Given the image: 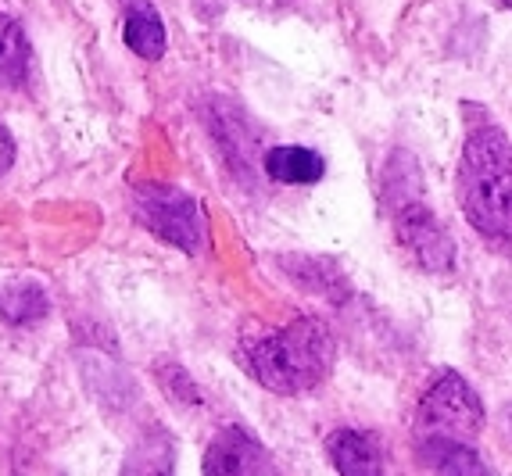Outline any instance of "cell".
Listing matches in <instances>:
<instances>
[{
    "mask_svg": "<svg viewBox=\"0 0 512 476\" xmlns=\"http://www.w3.org/2000/svg\"><path fill=\"white\" fill-rule=\"evenodd\" d=\"M0 315L15 326H29L47 315V298H43L40 287H29V283L26 287H11L8 294L0 298Z\"/></svg>",
    "mask_w": 512,
    "mask_h": 476,
    "instance_id": "cell-12",
    "label": "cell"
},
{
    "mask_svg": "<svg viewBox=\"0 0 512 476\" xmlns=\"http://www.w3.org/2000/svg\"><path fill=\"white\" fill-rule=\"evenodd\" d=\"M133 212L144 222L154 237H162L165 244L180 247L187 255H197L208 240V219L201 212V204L180 187L169 183H144L133 190Z\"/></svg>",
    "mask_w": 512,
    "mask_h": 476,
    "instance_id": "cell-4",
    "label": "cell"
},
{
    "mask_svg": "<svg viewBox=\"0 0 512 476\" xmlns=\"http://www.w3.org/2000/svg\"><path fill=\"white\" fill-rule=\"evenodd\" d=\"M208 476H258V473H280L273 462V455L262 448L258 437H251L244 426H226L219 430L212 444L205 451L201 462Z\"/></svg>",
    "mask_w": 512,
    "mask_h": 476,
    "instance_id": "cell-6",
    "label": "cell"
},
{
    "mask_svg": "<svg viewBox=\"0 0 512 476\" xmlns=\"http://www.w3.org/2000/svg\"><path fill=\"white\" fill-rule=\"evenodd\" d=\"M326 455L333 469L344 476H376L384 473V448L366 430H333L326 437Z\"/></svg>",
    "mask_w": 512,
    "mask_h": 476,
    "instance_id": "cell-7",
    "label": "cell"
},
{
    "mask_svg": "<svg viewBox=\"0 0 512 476\" xmlns=\"http://www.w3.org/2000/svg\"><path fill=\"white\" fill-rule=\"evenodd\" d=\"M29 65H33V47L26 40V29L18 26L15 18L0 15V90H22L29 79Z\"/></svg>",
    "mask_w": 512,
    "mask_h": 476,
    "instance_id": "cell-10",
    "label": "cell"
},
{
    "mask_svg": "<svg viewBox=\"0 0 512 476\" xmlns=\"http://www.w3.org/2000/svg\"><path fill=\"white\" fill-rule=\"evenodd\" d=\"M15 165V140H11V133L4 126H0V176Z\"/></svg>",
    "mask_w": 512,
    "mask_h": 476,
    "instance_id": "cell-14",
    "label": "cell"
},
{
    "mask_svg": "<svg viewBox=\"0 0 512 476\" xmlns=\"http://www.w3.org/2000/svg\"><path fill=\"white\" fill-rule=\"evenodd\" d=\"M240 358L262 387L276 394H305L330 376L337 340L316 315H294L287 326H273L244 337Z\"/></svg>",
    "mask_w": 512,
    "mask_h": 476,
    "instance_id": "cell-1",
    "label": "cell"
},
{
    "mask_svg": "<svg viewBox=\"0 0 512 476\" xmlns=\"http://www.w3.org/2000/svg\"><path fill=\"white\" fill-rule=\"evenodd\" d=\"M265 176L276 183H291V187H305V183H319L326 176V162L319 158V151L298 144H280L269 147L262 158Z\"/></svg>",
    "mask_w": 512,
    "mask_h": 476,
    "instance_id": "cell-8",
    "label": "cell"
},
{
    "mask_svg": "<svg viewBox=\"0 0 512 476\" xmlns=\"http://www.w3.org/2000/svg\"><path fill=\"white\" fill-rule=\"evenodd\" d=\"M158 383H162V391L169 398L183 401V405H201V391H197V383L190 380V373L176 362H158Z\"/></svg>",
    "mask_w": 512,
    "mask_h": 476,
    "instance_id": "cell-13",
    "label": "cell"
},
{
    "mask_svg": "<svg viewBox=\"0 0 512 476\" xmlns=\"http://www.w3.org/2000/svg\"><path fill=\"white\" fill-rule=\"evenodd\" d=\"M384 208L394 222V233L412 262L427 272H448L455 265V244L437 222V215L423 204L416 162L412 154L394 151L384 169Z\"/></svg>",
    "mask_w": 512,
    "mask_h": 476,
    "instance_id": "cell-3",
    "label": "cell"
},
{
    "mask_svg": "<svg viewBox=\"0 0 512 476\" xmlns=\"http://www.w3.org/2000/svg\"><path fill=\"white\" fill-rule=\"evenodd\" d=\"M484 405L477 391L459 373H444L441 380L423 394L416 408V437H444V441L477 444L484 434Z\"/></svg>",
    "mask_w": 512,
    "mask_h": 476,
    "instance_id": "cell-5",
    "label": "cell"
},
{
    "mask_svg": "<svg viewBox=\"0 0 512 476\" xmlns=\"http://www.w3.org/2000/svg\"><path fill=\"white\" fill-rule=\"evenodd\" d=\"M126 47L147 61H158L165 54V26L151 0H126Z\"/></svg>",
    "mask_w": 512,
    "mask_h": 476,
    "instance_id": "cell-9",
    "label": "cell"
},
{
    "mask_svg": "<svg viewBox=\"0 0 512 476\" xmlns=\"http://www.w3.org/2000/svg\"><path fill=\"white\" fill-rule=\"evenodd\" d=\"M455 194L473 230L512 240V144L498 126H480L466 136Z\"/></svg>",
    "mask_w": 512,
    "mask_h": 476,
    "instance_id": "cell-2",
    "label": "cell"
},
{
    "mask_svg": "<svg viewBox=\"0 0 512 476\" xmlns=\"http://www.w3.org/2000/svg\"><path fill=\"white\" fill-rule=\"evenodd\" d=\"M502 430H505V437H509V441H512V405L502 412Z\"/></svg>",
    "mask_w": 512,
    "mask_h": 476,
    "instance_id": "cell-15",
    "label": "cell"
},
{
    "mask_svg": "<svg viewBox=\"0 0 512 476\" xmlns=\"http://www.w3.org/2000/svg\"><path fill=\"white\" fill-rule=\"evenodd\" d=\"M416 459L419 466L434 469V473H487L473 444L444 441V437H416Z\"/></svg>",
    "mask_w": 512,
    "mask_h": 476,
    "instance_id": "cell-11",
    "label": "cell"
}]
</instances>
